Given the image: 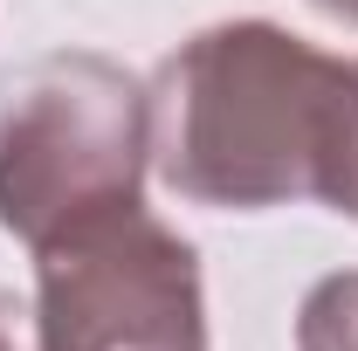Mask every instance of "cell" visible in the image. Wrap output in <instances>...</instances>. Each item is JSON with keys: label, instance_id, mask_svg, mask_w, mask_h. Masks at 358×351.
Instances as JSON below:
<instances>
[{"label": "cell", "instance_id": "obj_3", "mask_svg": "<svg viewBox=\"0 0 358 351\" xmlns=\"http://www.w3.org/2000/svg\"><path fill=\"white\" fill-rule=\"evenodd\" d=\"M35 351H207L193 241L138 200L35 248Z\"/></svg>", "mask_w": 358, "mask_h": 351}, {"label": "cell", "instance_id": "obj_2", "mask_svg": "<svg viewBox=\"0 0 358 351\" xmlns=\"http://www.w3.org/2000/svg\"><path fill=\"white\" fill-rule=\"evenodd\" d=\"M152 89L124 62L62 48L0 103V227L35 255L55 234L145 200Z\"/></svg>", "mask_w": 358, "mask_h": 351}, {"label": "cell", "instance_id": "obj_6", "mask_svg": "<svg viewBox=\"0 0 358 351\" xmlns=\"http://www.w3.org/2000/svg\"><path fill=\"white\" fill-rule=\"evenodd\" d=\"M0 351H21L14 345V303H7V289H0Z\"/></svg>", "mask_w": 358, "mask_h": 351}, {"label": "cell", "instance_id": "obj_4", "mask_svg": "<svg viewBox=\"0 0 358 351\" xmlns=\"http://www.w3.org/2000/svg\"><path fill=\"white\" fill-rule=\"evenodd\" d=\"M296 351H358V268L310 282L296 310Z\"/></svg>", "mask_w": 358, "mask_h": 351}, {"label": "cell", "instance_id": "obj_1", "mask_svg": "<svg viewBox=\"0 0 358 351\" xmlns=\"http://www.w3.org/2000/svg\"><path fill=\"white\" fill-rule=\"evenodd\" d=\"M152 166L193 207L317 200L358 220V55L275 21H214L152 76Z\"/></svg>", "mask_w": 358, "mask_h": 351}, {"label": "cell", "instance_id": "obj_5", "mask_svg": "<svg viewBox=\"0 0 358 351\" xmlns=\"http://www.w3.org/2000/svg\"><path fill=\"white\" fill-rule=\"evenodd\" d=\"M317 14H331V21H345V28H358V0H310Z\"/></svg>", "mask_w": 358, "mask_h": 351}]
</instances>
